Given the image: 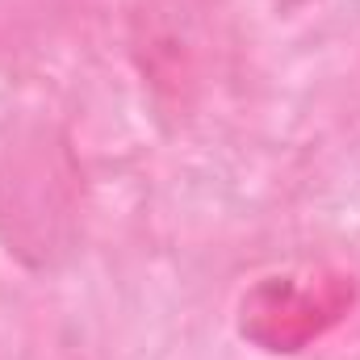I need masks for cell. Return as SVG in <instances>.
I'll return each mask as SVG.
<instances>
[{
  "instance_id": "7a4b0ae2",
  "label": "cell",
  "mask_w": 360,
  "mask_h": 360,
  "mask_svg": "<svg viewBox=\"0 0 360 360\" xmlns=\"http://www.w3.org/2000/svg\"><path fill=\"white\" fill-rule=\"evenodd\" d=\"M356 302V285L344 272H306V276H264L239 302L243 340L264 352H302L323 340Z\"/></svg>"
},
{
  "instance_id": "3957f363",
  "label": "cell",
  "mask_w": 360,
  "mask_h": 360,
  "mask_svg": "<svg viewBox=\"0 0 360 360\" xmlns=\"http://www.w3.org/2000/svg\"><path fill=\"white\" fill-rule=\"evenodd\" d=\"M72 172H63V155L46 147L42 139L30 143L25 151L8 155L0 168V222L13 243V252L34 256L46 264L59 243V226L72 218Z\"/></svg>"
},
{
  "instance_id": "6da1fadb",
  "label": "cell",
  "mask_w": 360,
  "mask_h": 360,
  "mask_svg": "<svg viewBox=\"0 0 360 360\" xmlns=\"http://www.w3.org/2000/svg\"><path fill=\"white\" fill-rule=\"evenodd\" d=\"M226 0H130V55L168 113L214 89L226 55Z\"/></svg>"
}]
</instances>
